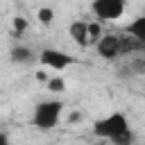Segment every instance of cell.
<instances>
[{
	"instance_id": "6da1fadb",
	"label": "cell",
	"mask_w": 145,
	"mask_h": 145,
	"mask_svg": "<svg viewBox=\"0 0 145 145\" xmlns=\"http://www.w3.org/2000/svg\"><path fill=\"white\" fill-rule=\"evenodd\" d=\"M93 136L109 140L113 145H131L134 143V134H131V122L122 111H111L102 118H97L91 127Z\"/></svg>"
},
{
	"instance_id": "7a4b0ae2",
	"label": "cell",
	"mask_w": 145,
	"mask_h": 145,
	"mask_svg": "<svg viewBox=\"0 0 145 145\" xmlns=\"http://www.w3.org/2000/svg\"><path fill=\"white\" fill-rule=\"evenodd\" d=\"M63 109L66 104L59 100V97H52V100H43L34 106L32 111V125L41 131H50L54 129L59 122H61V116H63Z\"/></svg>"
},
{
	"instance_id": "3957f363",
	"label": "cell",
	"mask_w": 145,
	"mask_h": 145,
	"mask_svg": "<svg viewBox=\"0 0 145 145\" xmlns=\"http://www.w3.org/2000/svg\"><path fill=\"white\" fill-rule=\"evenodd\" d=\"M72 41L79 45V48H88V45H97L100 39L104 36L102 34V27L97 20H75L70 27H68Z\"/></svg>"
},
{
	"instance_id": "277c9868",
	"label": "cell",
	"mask_w": 145,
	"mask_h": 145,
	"mask_svg": "<svg viewBox=\"0 0 145 145\" xmlns=\"http://www.w3.org/2000/svg\"><path fill=\"white\" fill-rule=\"evenodd\" d=\"M125 2L122 0H95L91 2V11L97 18V23H109V20H118L125 14Z\"/></svg>"
},
{
	"instance_id": "5b68a950",
	"label": "cell",
	"mask_w": 145,
	"mask_h": 145,
	"mask_svg": "<svg viewBox=\"0 0 145 145\" xmlns=\"http://www.w3.org/2000/svg\"><path fill=\"white\" fill-rule=\"evenodd\" d=\"M39 61H41L45 68L54 70V72H59V70H66V68L75 66V57H72V54H68V52H63V50H59V48H45V50H41Z\"/></svg>"
},
{
	"instance_id": "8992f818",
	"label": "cell",
	"mask_w": 145,
	"mask_h": 145,
	"mask_svg": "<svg viewBox=\"0 0 145 145\" xmlns=\"http://www.w3.org/2000/svg\"><path fill=\"white\" fill-rule=\"evenodd\" d=\"M125 34H127V36H131V39H136L138 43H143V45H145V11H143V14H138L131 23H127Z\"/></svg>"
},
{
	"instance_id": "52a82bcc",
	"label": "cell",
	"mask_w": 145,
	"mask_h": 145,
	"mask_svg": "<svg viewBox=\"0 0 145 145\" xmlns=\"http://www.w3.org/2000/svg\"><path fill=\"white\" fill-rule=\"evenodd\" d=\"M11 61L14 63H29L32 59H34V54H32V50L29 48H23V45H18V48H11Z\"/></svg>"
},
{
	"instance_id": "ba28073f",
	"label": "cell",
	"mask_w": 145,
	"mask_h": 145,
	"mask_svg": "<svg viewBox=\"0 0 145 145\" xmlns=\"http://www.w3.org/2000/svg\"><path fill=\"white\" fill-rule=\"evenodd\" d=\"M48 91H52V93H63V91H66V82H63L59 75H54V77L48 79Z\"/></svg>"
},
{
	"instance_id": "9c48e42d",
	"label": "cell",
	"mask_w": 145,
	"mask_h": 145,
	"mask_svg": "<svg viewBox=\"0 0 145 145\" xmlns=\"http://www.w3.org/2000/svg\"><path fill=\"white\" fill-rule=\"evenodd\" d=\"M36 18H39V23L50 25V23H52V18H54V11H52L50 7H41V9L36 11Z\"/></svg>"
},
{
	"instance_id": "30bf717a",
	"label": "cell",
	"mask_w": 145,
	"mask_h": 145,
	"mask_svg": "<svg viewBox=\"0 0 145 145\" xmlns=\"http://www.w3.org/2000/svg\"><path fill=\"white\" fill-rule=\"evenodd\" d=\"M14 27L18 29V36H20V34L25 32V27H27V20H25V18H16V20H14Z\"/></svg>"
},
{
	"instance_id": "8fae6325",
	"label": "cell",
	"mask_w": 145,
	"mask_h": 145,
	"mask_svg": "<svg viewBox=\"0 0 145 145\" xmlns=\"http://www.w3.org/2000/svg\"><path fill=\"white\" fill-rule=\"evenodd\" d=\"M2 145H9V140H7V134H2Z\"/></svg>"
},
{
	"instance_id": "7c38bea8",
	"label": "cell",
	"mask_w": 145,
	"mask_h": 145,
	"mask_svg": "<svg viewBox=\"0 0 145 145\" xmlns=\"http://www.w3.org/2000/svg\"><path fill=\"white\" fill-rule=\"evenodd\" d=\"M131 145H136V143H131Z\"/></svg>"
}]
</instances>
